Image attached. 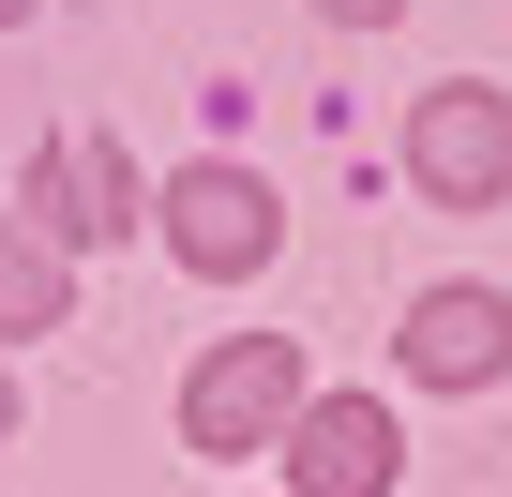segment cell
Segmentation results:
<instances>
[{
    "label": "cell",
    "instance_id": "6da1fadb",
    "mask_svg": "<svg viewBox=\"0 0 512 497\" xmlns=\"http://www.w3.org/2000/svg\"><path fill=\"white\" fill-rule=\"evenodd\" d=\"M407 181H422L437 211H497V196H512V91H482V76L422 91V106H407Z\"/></svg>",
    "mask_w": 512,
    "mask_h": 497
},
{
    "label": "cell",
    "instance_id": "7a4b0ae2",
    "mask_svg": "<svg viewBox=\"0 0 512 497\" xmlns=\"http://www.w3.org/2000/svg\"><path fill=\"white\" fill-rule=\"evenodd\" d=\"M272 422H302V347H287V332H226V347L181 377V437H196V452H256Z\"/></svg>",
    "mask_w": 512,
    "mask_h": 497
},
{
    "label": "cell",
    "instance_id": "3957f363",
    "mask_svg": "<svg viewBox=\"0 0 512 497\" xmlns=\"http://www.w3.org/2000/svg\"><path fill=\"white\" fill-rule=\"evenodd\" d=\"M151 226H166V257L181 272H211V287H241V272H272V181H241V166H181L166 196H151Z\"/></svg>",
    "mask_w": 512,
    "mask_h": 497
},
{
    "label": "cell",
    "instance_id": "277c9868",
    "mask_svg": "<svg viewBox=\"0 0 512 497\" xmlns=\"http://www.w3.org/2000/svg\"><path fill=\"white\" fill-rule=\"evenodd\" d=\"M31 211H46V241H61V257H91V241H121V226H136V166H121L106 136H46Z\"/></svg>",
    "mask_w": 512,
    "mask_h": 497
},
{
    "label": "cell",
    "instance_id": "5b68a950",
    "mask_svg": "<svg viewBox=\"0 0 512 497\" xmlns=\"http://www.w3.org/2000/svg\"><path fill=\"white\" fill-rule=\"evenodd\" d=\"M392 347H407L422 392H482V377L512 362V302H497V287H437V302H407Z\"/></svg>",
    "mask_w": 512,
    "mask_h": 497
},
{
    "label": "cell",
    "instance_id": "8992f818",
    "mask_svg": "<svg viewBox=\"0 0 512 497\" xmlns=\"http://www.w3.org/2000/svg\"><path fill=\"white\" fill-rule=\"evenodd\" d=\"M287 482H302V497H392V407L317 392V407L287 422Z\"/></svg>",
    "mask_w": 512,
    "mask_h": 497
},
{
    "label": "cell",
    "instance_id": "52a82bcc",
    "mask_svg": "<svg viewBox=\"0 0 512 497\" xmlns=\"http://www.w3.org/2000/svg\"><path fill=\"white\" fill-rule=\"evenodd\" d=\"M0 332H61V241H31L0 211Z\"/></svg>",
    "mask_w": 512,
    "mask_h": 497
},
{
    "label": "cell",
    "instance_id": "ba28073f",
    "mask_svg": "<svg viewBox=\"0 0 512 497\" xmlns=\"http://www.w3.org/2000/svg\"><path fill=\"white\" fill-rule=\"evenodd\" d=\"M317 16H347V31H377V16H392V0H317Z\"/></svg>",
    "mask_w": 512,
    "mask_h": 497
},
{
    "label": "cell",
    "instance_id": "9c48e42d",
    "mask_svg": "<svg viewBox=\"0 0 512 497\" xmlns=\"http://www.w3.org/2000/svg\"><path fill=\"white\" fill-rule=\"evenodd\" d=\"M16 16H31V0H0V31H16Z\"/></svg>",
    "mask_w": 512,
    "mask_h": 497
},
{
    "label": "cell",
    "instance_id": "30bf717a",
    "mask_svg": "<svg viewBox=\"0 0 512 497\" xmlns=\"http://www.w3.org/2000/svg\"><path fill=\"white\" fill-rule=\"evenodd\" d=\"M0 422H16V392H0Z\"/></svg>",
    "mask_w": 512,
    "mask_h": 497
}]
</instances>
